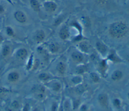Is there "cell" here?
Wrapping results in <instances>:
<instances>
[{
  "mask_svg": "<svg viewBox=\"0 0 129 111\" xmlns=\"http://www.w3.org/2000/svg\"><path fill=\"white\" fill-rule=\"evenodd\" d=\"M127 31V28L125 24L120 22L112 24L109 29L111 35L115 38H120L124 36Z\"/></svg>",
  "mask_w": 129,
  "mask_h": 111,
  "instance_id": "obj_1",
  "label": "cell"
},
{
  "mask_svg": "<svg viewBox=\"0 0 129 111\" xmlns=\"http://www.w3.org/2000/svg\"><path fill=\"white\" fill-rule=\"evenodd\" d=\"M15 19L19 22L23 23L26 22V17L25 15L21 11H17L14 14Z\"/></svg>",
  "mask_w": 129,
  "mask_h": 111,
  "instance_id": "obj_2",
  "label": "cell"
},
{
  "mask_svg": "<svg viewBox=\"0 0 129 111\" xmlns=\"http://www.w3.org/2000/svg\"><path fill=\"white\" fill-rule=\"evenodd\" d=\"M44 6L46 10L50 12H54L56 9V4L52 2H47L45 3Z\"/></svg>",
  "mask_w": 129,
  "mask_h": 111,
  "instance_id": "obj_3",
  "label": "cell"
},
{
  "mask_svg": "<svg viewBox=\"0 0 129 111\" xmlns=\"http://www.w3.org/2000/svg\"><path fill=\"white\" fill-rule=\"evenodd\" d=\"M19 78V75L16 72H11L8 75V80L9 81L13 82L17 81Z\"/></svg>",
  "mask_w": 129,
  "mask_h": 111,
  "instance_id": "obj_4",
  "label": "cell"
},
{
  "mask_svg": "<svg viewBox=\"0 0 129 111\" xmlns=\"http://www.w3.org/2000/svg\"><path fill=\"white\" fill-rule=\"evenodd\" d=\"M98 100L100 104L102 106H106L107 104V97L104 94H101L99 95Z\"/></svg>",
  "mask_w": 129,
  "mask_h": 111,
  "instance_id": "obj_5",
  "label": "cell"
},
{
  "mask_svg": "<svg viewBox=\"0 0 129 111\" xmlns=\"http://www.w3.org/2000/svg\"><path fill=\"white\" fill-rule=\"evenodd\" d=\"M27 55V50L24 48H21L18 50L17 52V56L21 59H23L26 57Z\"/></svg>",
  "mask_w": 129,
  "mask_h": 111,
  "instance_id": "obj_6",
  "label": "cell"
},
{
  "mask_svg": "<svg viewBox=\"0 0 129 111\" xmlns=\"http://www.w3.org/2000/svg\"><path fill=\"white\" fill-rule=\"evenodd\" d=\"M69 32L66 28H62L59 31V36L62 39H66L69 37Z\"/></svg>",
  "mask_w": 129,
  "mask_h": 111,
  "instance_id": "obj_7",
  "label": "cell"
},
{
  "mask_svg": "<svg viewBox=\"0 0 129 111\" xmlns=\"http://www.w3.org/2000/svg\"><path fill=\"white\" fill-rule=\"evenodd\" d=\"M72 58L77 62H81L83 59V56L79 52H74L72 54Z\"/></svg>",
  "mask_w": 129,
  "mask_h": 111,
  "instance_id": "obj_8",
  "label": "cell"
},
{
  "mask_svg": "<svg viewBox=\"0 0 129 111\" xmlns=\"http://www.w3.org/2000/svg\"><path fill=\"white\" fill-rule=\"evenodd\" d=\"M10 52V47L8 45H5L2 50V55L4 57H6L9 55Z\"/></svg>",
  "mask_w": 129,
  "mask_h": 111,
  "instance_id": "obj_9",
  "label": "cell"
},
{
  "mask_svg": "<svg viewBox=\"0 0 129 111\" xmlns=\"http://www.w3.org/2000/svg\"><path fill=\"white\" fill-rule=\"evenodd\" d=\"M44 37H45L44 33L41 30L38 31L36 32V35H35V39L38 41H42L43 40V39L44 38Z\"/></svg>",
  "mask_w": 129,
  "mask_h": 111,
  "instance_id": "obj_10",
  "label": "cell"
},
{
  "mask_svg": "<svg viewBox=\"0 0 129 111\" xmlns=\"http://www.w3.org/2000/svg\"><path fill=\"white\" fill-rule=\"evenodd\" d=\"M122 76V73L120 71H114L111 75V78L113 80H118Z\"/></svg>",
  "mask_w": 129,
  "mask_h": 111,
  "instance_id": "obj_11",
  "label": "cell"
},
{
  "mask_svg": "<svg viewBox=\"0 0 129 111\" xmlns=\"http://www.w3.org/2000/svg\"><path fill=\"white\" fill-rule=\"evenodd\" d=\"M96 48L98 49V50L102 53L105 52L106 51V47L100 42H98L96 43Z\"/></svg>",
  "mask_w": 129,
  "mask_h": 111,
  "instance_id": "obj_12",
  "label": "cell"
},
{
  "mask_svg": "<svg viewBox=\"0 0 129 111\" xmlns=\"http://www.w3.org/2000/svg\"><path fill=\"white\" fill-rule=\"evenodd\" d=\"M30 4L31 7L36 11H38L39 10V5L38 2L36 0H31Z\"/></svg>",
  "mask_w": 129,
  "mask_h": 111,
  "instance_id": "obj_13",
  "label": "cell"
},
{
  "mask_svg": "<svg viewBox=\"0 0 129 111\" xmlns=\"http://www.w3.org/2000/svg\"><path fill=\"white\" fill-rule=\"evenodd\" d=\"M57 69L60 73H63L66 70V66L63 63L60 62L57 64Z\"/></svg>",
  "mask_w": 129,
  "mask_h": 111,
  "instance_id": "obj_14",
  "label": "cell"
},
{
  "mask_svg": "<svg viewBox=\"0 0 129 111\" xmlns=\"http://www.w3.org/2000/svg\"><path fill=\"white\" fill-rule=\"evenodd\" d=\"M6 33L9 36H13L14 35V31L10 27H7L6 28Z\"/></svg>",
  "mask_w": 129,
  "mask_h": 111,
  "instance_id": "obj_15",
  "label": "cell"
},
{
  "mask_svg": "<svg viewBox=\"0 0 129 111\" xmlns=\"http://www.w3.org/2000/svg\"><path fill=\"white\" fill-rule=\"evenodd\" d=\"M90 77L94 82L99 81V77L95 73H91L90 74Z\"/></svg>",
  "mask_w": 129,
  "mask_h": 111,
  "instance_id": "obj_16",
  "label": "cell"
},
{
  "mask_svg": "<svg viewBox=\"0 0 129 111\" xmlns=\"http://www.w3.org/2000/svg\"><path fill=\"white\" fill-rule=\"evenodd\" d=\"M80 47L81 49L84 51H86L88 49V47L87 44L85 42H82L80 43Z\"/></svg>",
  "mask_w": 129,
  "mask_h": 111,
  "instance_id": "obj_17",
  "label": "cell"
},
{
  "mask_svg": "<svg viewBox=\"0 0 129 111\" xmlns=\"http://www.w3.org/2000/svg\"><path fill=\"white\" fill-rule=\"evenodd\" d=\"M39 78L42 80H47L49 78V76L47 74L43 73L39 75Z\"/></svg>",
  "mask_w": 129,
  "mask_h": 111,
  "instance_id": "obj_18",
  "label": "cell"
},
{
  "mask_svg": "<svg viewBox=\"0 0 129 111\" xmlns=\"http://www.w3.org/2000/svg\"><path fill=\"white\" fill-rule=\"evenodd\" d=\"M9 90L4 87H0V96L4 95L5 93L8 92Z\"/></svg>",
  "mask_w": 129,
  "mask_h": 111,
  "instance_id": "obj_19",
  "label": "cell"
},
{
  "mask_svg": "<svg viewBox=\"0 0 129 111\" xmlns=\"http://www.w3.org/2000/svg\"><path fill=\"white\" fill-rule=\"evenodd\" d=\"M49 48L51 51V52H56L57 50V47L55 44H52L49 46Z\"/></svg>",
  "mask_w": 129,
  "mask_h": 111,
  "instance_id": "obj_20",
  "label": "cell"
},
{
  "mask_svg": "<svg viewBox=\"0 0 129 111\" xmlns=\"http://www.w3.org/2000/svg\"><path fill=\"white\" fill-rule=\"evenodd\" d=\"M52 87H53V90H54L55 91H58L60 88V85L58 83H55L53 84Z\"/></svg>",
  "mask_w": 129,
  "mask_h": 111,
  "instance_id": "obj_21",
  "label": "cell"
},
{
  "mask_svg": "<svg viewBox=\"0 0 129 111\" xmlns=\"http://www.w3.org/2000/svg\"><path fill=\"white\" fill-rule=\"evenodd\" d=\"M12 106L13 108H18L19 107V103H18L17 101L15 100V101H14L12 102Z\"/></svg>",
  "mask_w": 129,
  "mask_h": 111,
  "instance_id": "obj_22",
  "label": "cell"
},
{
  "mask_svg": "<svg viewBox=\"0 0 129 111\" xmlns=\"http://www.w3.org/2000/svg\"><path fill=\"white\" fill-rule=\"evenodd\" d=\"M72 80L74 82H75L76 83H78L81 81V79L79 77H75L73 78Z\"/></svg>",
  "mask_w": 129,
  "mask_h": 111,
  "instance_id": "obj_23",
  "label": "cell"
},
{
  "mask_svg": "<svg viewBox=\"0 0 129 111\" xmlns=\"http://www.w3.org/2000/svg\"><path fill=\"white\" fill-rule=\"evenodd\" d=\"M114 102V104L116 106H119L120 104V101L118 99H115Z\"/></svg>",
  "mask_w": 129,
  "mask_h": 111,
  "instance_id": "obj_24",
  "label": "cell"
},
{
  "mask_svg": "<svg viewBox=\"0 0 129 111\" xmlns=\"http://www.w3.org/2000/svg\"><path fill=\"white\" fill-rule=\"evenodd\" d=\"M4 8L3 7V6L0 5V14L4 13Z\"/></svg>",
  "mask_w": 129,
  "mask_h": 111,
  "instance_id": "obj_25",
  "label": "cell"
},
{
  "mask_svg": "<svg viewBox=\"0 0 129 111\" xmlns=\"http://www.w3.org/2000/svg\"><path fill=\"white\" fill-rule=\"evenodd\" d=\"M94 1L98 3H103L105 2L106 0H94Z\"/></svg>",
  "mask_w": 129,
  "mask_h": 111,
  "instance_id": "obj_26",
  "label": "cell"
},
{
  "mask_svg": "<svg viewBox=\"0 0 129 111\" xmlns=\"http://www.w3.org/2000/svg\"><path fill=\"white\" fill-rule=\"evenodd\" d=\"M3 40V36L0 34V43H1Z\"/></svg>",
  "mask_w": 129,
  "mask_h": 111,
  "instance_id": "obj_27",
  "label": "cell"
},
{
  "mask_svg": "<svg viewBox=\"0 0 129 111\" xmlns=\"http://www.w3.org/2000/svg\"><path fill=\"white\" fill-rule=\"evenodd\" d=\"M38 97H41V98H42V97H43V94H41V93H40L39 94H38Z\"/></svg>",
  "mask_w": 129,
  "mask_h": 111,
  "instance_id": "obj_28",
  "label": "cell"
}]
</instances>
